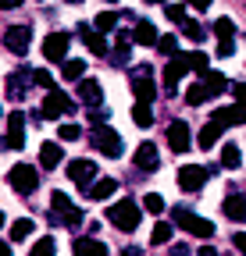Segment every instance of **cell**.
<instances>
[{"instance_id":"obj_2","label":"cell","mask_w":246,"mask_h":256,"mask_svg":"<svg viewBox=\"0 0 246 256\" xmlns=\"http://www.w3.org/2000/svg\"><path fill=\"white\" fill-rule=\"evenodd\" d=\"M50 206H54V214H50L54 224H65V228H72V232L82 224V210L65 196V192H54V196H50Z\"/></svg>"},{"instance_id":"obj_1","label":"cell","mask_w":246,"mask_h":256,"mask_svg":"<svg viewBox=\"0 0 246 256\" xmlns=\"http://www.w3.org/2000/svg\"><path fill=\"white\" fill-rule=\"evenodd\" d=\"M107 220L114 224L118 232H125V235H129V232H136V228H139L143 214H139V206H136L132 200H118V203L107 210Z\"/></svg>"},{"instance_id":"obj_36","label":"cell","mask_w":246,"mask_h":256,"mask_svg":"<svg viewBox=\"0 0 246 256\" xmlns=\"http://www.w3.org/2000/svg\"><path fill=\"white\" fill-rule=\"evenodd\" d=\"M214 32H218V40H235V22L232 18H218L214 22Z\"/></svg>"},{"instance_id":"obj_3","label":"cell","mask_w":246,"mask_h":256,"mask_svg":"<svg viewBox=\"0 0 246 256\" xmlns=\"http://www.w3.org/2000/svg\"><path fill=\"white\" fill-rule=\"evenodd\" d=\"M171 220L182 224V228H186L193 238H210V235H214V224L203 220V217H196L189 206H171Z\"/></svg>"},{"instance_id":"obj_31","label":"cell","mask_w":246,"mask_h":256,"mask_svg":"<svg viewBox=\"0 0 246 256\" xmlns=\"http://www.w3.org/2000/svg\"><path fill=\"white\" fill-rule=\"evenodd\" d=\"M150 242H153V246L171 242V224H168V220H157V224H153V232H150Z\"/></svg>"},{"instance_id":"obj_38","label":"cell","mask_w":246,"mask_h":256,"mask_svg":"<svg viewBox=\"0 0 246 256\" xmlns=\"http://www.w3.org/2000/svg\"><path fill=\"white\" fill-rule=\"evenodd\" d=\"M114 25H118V14H114V11L97 14V32H100V36H104V32H114Z\"/></svg>"},{"instance_id":"obj_57","label":"cell","mask_w":246,"mask_h":256,"mask_svg":"<svg viewBox=\"0 0 246 256\" xmlns=\"http://www.w3.org/2000/svg\"><path fill=\"white\" fill-rule=\"evenodd\" d=\"M0 146H4V142H0Z\"/></svg>"},{"instance_id":"obj_26","label":"cell","mask_w":246,"mask_h":256,"mask_svg":"<svg viewBox=\"0 0 246 256\" xmlns=\"http://www.w3.org/2000/svg\"><path fill=\"white\" fill-rule=\"evenodd\" d=\"M114 54H111V60L114 64H125L129 60V54H132V36H125V32H118V36H114Z\"/></svg>"},{"instance_id":"obj_6","label":"cell","mask_w":246,"mask_h":256,"mask_svg":"<svg viewBox=\"0 0 246 256\" xmlns=\"http://www.w3.org/2000/svg\"><path fill=\"white\" fill-rule=\"evenodd\" d=\"M93 146H97L104 156H111V160H114V156H121V150H125L121 136L114 132V128H104V124H100V128H93Z\"/></svg>"},{"instance_id":"obj_8","label":"cell","mask_w":246,"mask_h":256,"mask_svg":"<svg viewBox=\"0 0 246 256\" xmlns=\"http://www.w3.org/2000/svg\"><path fill=\"white\" fill-rule=\"evenodd\" d=\"M29 43H33V25H11L4 32V46L15 54V57H25L29 54Z\"/></svg>"},{"instance_id":"obj_24","label":"cell","mask_w":246,"mask_h":256,"mask_svg":"<svg viewBox=\"0 0 246 256\" xmlns=\"http://www.w3.org/2000/svg\"><path fill=\"white\" fill-rule=\"evenodd\" d=\"M132 43H143V46H157V28L150 22H136L132 28Z\"/></svg>"},{"instance_id":"obj_25","label":"cell","mask_w":246,"mask_h":256,"mask_svg":"<svg viewBox=\"0 0 246 256\" xmlns=\"http://www.w3.org/2000/svg\"><path fill=\"white\" fill-rule=\"evenodd\" d=\"M225 214H228L232 220H246V196H239V192L225 196Z\"/></svg>"},{"instance_id":"obj_28","label":"cell","mask_w":246,"mask_h":256,"mask_svg":"<svg viewBox=\"0 0 246 256\" xmlns=\"http://www.w3.org/2000/svg\"><path fill=\"white\" fill-rule=\"evenodd\" d=\"M33 232H36V220H33V217H22V220L11 224V242H25Z\"/></svg>"},{"instance_id":"obj_13","label":"cell","mask_w":246,"mask_h":256,"mask_svg":"<svg viewBox=\"0 0 246 256\" xmlns=\"http://www.w3.org/2000/svg\"><path fill=\"white\" fill-rule=\"evenodd\" d=\"M68 178L79 188H89L97 182V164H93V160H72V164H68Z\"/></svg>"},{"instance_id":"obj_14","label":"cell","mask_w":246,"mask_h":256,"mask_svg":"<svg viewBox=\"0 0 246 256\" xmlns=\"http://www.w3.org/2000/svg\"><path fill=\"white\" fill-rule=\"evenodd\" d=\"M136 168H139V171H146V174H153V171L161 168L157 146H153L150 139H146V142H139V150H136Z\"/></svg>"},{"instance_id":"obj_30","label":"cell","mask_w":246,"mask_h":256,"mask_svg":"<svg viewBox=\"0 0 246 256\" xmlns=\"http://www.w3.org/2000/svg\"><path fill=\"white\" fill-rule=\"evenodd\" d=\"M132 121H136L139 128H150V124H153V110H150V104L139 100V104L132 107Z\"/></svg>"},{"instance_id":"obj_27","label":"cell","mask_w":246,"mask_h":256,"mask_svg":"<svg viewBox=\"0 0 246 256\" xmlns=\"http://www.w3.org/2000/svg\"><path fill=\"white\" fill-rule=\"evenodd\" d=\"M221 168H228V171H239L242 168V156H239V146L235 142H225L221 146Z\"/></svg>"},{"instance_id":"obj_16","label":"cell","mask_w":246,"mask_h":256,"mask_svg":"<svg viewBox=\"0 0 246 256\" xmlns=\"http://www.w3.org/2000/svg\"><path fill=\"white\" fill-rule=\"evenodd\" d=\"M210 121H218L221 128L225 124H246V104H232V107H218Z\"/></svg>"},{"instance_id":"obj_32","label":"cell","mask_w":246,"mask_h":256,"mask_svg":"<svg viewBox=\"0 0 246 256\" xmlns=\"http://www.w3.org/2000/svg\"><path fill=\"white\" fill-rule=\"evenodd\" d=\"M182 32H186V36H189L193 43H203V40H207V28H203L200 22H189V18L182 22Z\"/></svg>"},{"instance_id":"obj_35","label":"cell","mask_w":246,"mask_h":256,"mask_svg":"<svg viewBox=\"0 0 246 256\" xmlns=\"http://www.w3.org/2000/svg\"><path fill=\"white\" fill-rule=\"evenodd\" d=\"M54 252H57V246H54V238H50V235H43L33 249H29V256H54Z\"/></svg>"},{"instance_id":"obj_4","label":"cell","mask_w":246,"mask_h":256,"mask_svg":"<svg viewBox=\"0 0 246 256\" xmlns=\"http://www.w3.org/2000/svg\"><path fill=\"white\" fill-rule=\"evenodd\" d=\"M8 182H11V188L18 192V196H33V192L40 188V171L29 168V164H15L8 171Z\"/></svg>"},{"instance_id":"obj_11","label":"cell","mask_w":246,"mask_h":256,"mask_svg":"<svg viewBox=\"0 0 246 256\" xmlns=\"http://www.w3.org/2000/svg\"><path fill=\"white\" fill-rule=\"evenodd\" d=\"M150 72H153L150 64H143V68L132 72V92H136V100H143V104H150L153 96H157V86H153V75Z\"/></svg>"},{"instance_id":"obj_7","label":"cell","mask_w":246,"mask_h":256,"mask_svg":"<svg viewBox=\"0 0 246 256\" xmlns=\"http://www.w3.org/2000/svg\"><path fill=\"white\" fill-rule=\"evenodd\" d=\"M207 178H210V168H203V164H186L178 171V188L182 192H200L203 185H207Z\"/></svg>"},{"instance_id":"obj_5","label":"cell","mask_w":246,"mask_h":256,"mask_svg":"<svg viewBox=\"0 0 246 256\" xmlns=\"http://www.w3.org/2000/svg\"><path fill=\"white\" fill-rule=\"evenodd\" d=\"M79 110V104L72 100L68 92H61V89H50L47 92V100H43V110H40V118H61V114H75Z\"/></svg>"},{"instance_id":"obj_19","label":"cell","mask_w":246,"mask_h":256,"mask_svg":"<svg viewBox=\"0 0 246 256\" xmlns=\"http://www.w3.org/2000/svg\"><path fill=\"white\" fill-rule=\"evenodd\" d=\"M72 256H107V246L100 238H75Z\"/></svg>"},{"instance_id":"obj_52","label":"cell","mask_w":246,"mask_h":256,"mask_svg":"<svg viewBox=\"0 0 246 256\" xmlns=\"http://www.w3.org/2000/svg\"><path fill=\"white\" fill-rule=\"evenodd\" d=\"M0 256H11V246L8 242H0Z\"/></svg>"},{"instance_id":"obj_51","label":"cell","mask_w":246,"mask_h":256,"mask_svg":"<svg viewBox=\"0 0 246 256\" xmlns=\"http://www.w3.org/2000/svg\"><path fill=\"white\" fill-rule=\"evenodd\" d=\"M121 256H139V246H129V249L121 252Z\"/></svg>"},{"instance_id":"obj_56","label":"cell","mask_w":246,"mask_h":256,"mask_svg":"<svg viewBox=\"0 0 246 256\" xmlns=\"http://www.w3.org/2000/svg\"><path fill=\"white\" fill-rule=\"evenodd\" d=\"M107 4H118V0H107Z\"/></svg>"},{"instance_id":"obj_44","label":"cell","mask_w":246,"mask_h":256,"mask_svg":"<svg viewBox=\"0 0 246 256\" xmlns=\"http://www.w3.org/2000/svg\"><path fill=\"white\" fill-rule=\"evenodd\" d=\"M214 54H218V57H232V54H235V43H232V40H221Z\"/></svg>"},{"instance_id":"obj_37","label":"cell","mask_w":246,"mask_h":256,"mask_svg":"<svg viewBox=\"0 0 246 256\" xmlns=\"http://www.w3.org/2000/svg\"><path fill=\"white\" fill-rule=\"evenodd\" d=\"M11 132H8V139H4V146L8 150H22L25 146V128H15V124H8Z\"/></svg>"},{"instance_id":"obj_49","label":"cell","mask_w":246,"mask_h":256,"mask_svg":"<svg viewBox=\"0 0 246 256\" xmlns=\"http://www.w3.org/2000/svg\"><path fill=\"white\" fill-rule=\"evenodd\" d=\"M200 256H218V249H214V246H200Z\"/></svg>"},{"instance_id":"obj_43","label":"cell","mask_w":246,"mask_h":256,"mask_svg":"<svg viewBox=\"0 0 246 256\" xmlns=\"http://www.w3.org/2000/svg\"><path fill=\"white\" fill-rule=\"evenodd\" d=\"M33 82H36V86H43V89H54V75H50V72H43V68H40V72H33Z\"/></svg>"},{"instance_id":"obj_41","label":"cell","mask_w":246,"mask_h":256,"mask_svg":"<svg viewBox=\"0 0 246 256\" xmlns=\"http://www.w3.org/2000/svg\"><path fill=\"white\" fill-rule=\"evenodd\" d=\"M57 136L65 139V142H75V139L82 136V128H79L75 121H68V124H61V128H57Z\"/></svg>"},{"instance_id":"obj_39","label":"cell","mask_w":246,"mask_h":256,"mask_svg":"<svg viewBox=\"0 0 246 256\" xmlns=\"http://www.w3.org/2000/svg\"><path fill=\"white\" fill-rule=\"evenodd\" d=\"M157 50H161L164 57H175V54H178V40H175V36H157Z\"/></svg>"},{"instance_id":"obj_42","label":"cell","mask_w":246,"mask_h":256,"mask_svg":"<svg viewBox=\"0 0 246 256\" xmlns=\"http://www.w3.org/2000/svg\"><path fill=\"white\" fill-rule=\"evenodd\" d=\"M143 206H146V210H150V214H161V210H164V200H161V196H157V192H150V196H146V200H143Z\"/></svg>"},{"instance_id":"obj_53","label":"cell","mask_w":246,"mask_h":256,"mask_svg":"<svg viewBox=\"0 0 246 256\" xmlns=\"http://www.w3.org/2000/svg\"><path fill=\"white\" fill-rule=\"evenodd\" d=\"M146 4H164V0H146Z\"/></svg>"},{"instance_id":"obj_29","label":"cell","mask_w":246,"mask_h":256,"mask_svg":"<svg viewBox=\"0 0 246 256\" xmlns=\"http://www.w3.org/2000/svg\"><path fill=\"white\" fill-rule=\"evenodd\" d=\"M207 100H210V92H207V89H203V86H200V82H196V86H189V89H186V104H189V107H203V104H207Z\"/></svg>"},{"instance_id":"obj_12","label":"cell","mask_w":246,"mask_h":256,"mask_svg":"<svg viewBox=\"0 0 246 256\" xmlns=\"http://www.w3.org/2000/svg\"><path fill=\"white\" fill-rule=\"evenodd\" d=\"M68 46H72L68 32H50V36L43 40V57L47 60H65L68 57Z\"/></svg>"},{"instance_id":"obj_9","label":"cell","mask_w":246,"mask_h":256,"mask_svg":"<svg viewBox=\"0 0 246 256\" xmlns=\"http://www.w3.org/2000/svg\"><path fill=\"white\" fill-rule=\"evenodd\" d=\"M164 139H168V146H171V153H186L189 146H193V136H189V124L186 121H168V128H164Z\"/></svg>"},{"instance_id":"obj_23","label":"cell","mask_w":246,"mask_h":256,"mask_svg":"<svg viewBox=\"0 0 246 256\" xmlns=\"http://www.w3.org/2000/svg\"><path fill=\"white\" fill-rule=\"evenodd\" d=\"M221 132H225V128H221L218 121H207V124L200 128V136H196V142H200V150H210L214 142H218V139H221Z\"/></svg>"},{"instance_id":"obj_33","label":"cell","mask_w":246,"mask_h":256,"mask_svg":"<svg viewBox=\"0 0 246 256\" xmlns=\"http://www.w3.org/2000/svg\"><path fill=\"white\" fill-rule=\"evenodd\" d=\"M86 72V60H65V68H61V75H65L68 82H79Z\"/></svg>"},{"instance_id":"obj_47","label":"cell","mask_w":246,"mask_h":256,"mask_svg":"<svg viewBox=\"0 0 246 256\" xmlns=\"http://www.w3.org/2000/svg\"><path fill=\"white\" fill-rule=\"evenodd\" d=\"M171 256H189V246H186V242H178V246L171 249Z\"/></svg>"},{"instance_id":"obj_22","label":"cell","mask_w":246,"mask_h":256,"mask_svg":"<svg viewBox=\"0 0 246 256\" xmlns=\"http://www.w3.org/2000/svg\"><path fill=\"white\" fill-rule=\"evenodd\" d=\"M61 160H65V150H61L57 142H43V146H40V164H43L47 171H50V168H57Z\"/></svg>"},{"instance_id":"obj_48","label":"cell","mask_w":246,"mask_h":256,"mask_svg":"<svg viewBox=\"0 0 246 256\" xmlns=\"http://www.w3.org/2000/svg\"><path fill=\"white\" fill-rule=\"evenodd\" d=\"M18 4H22V0H0V8H4V11H15Z\"/></svg>"},{"instance_id":"obj_34","label":"cell","mask_w":246,"mask_h":256,"mask_svg":"<svg viewBox=\"0 0 246 256\" xmlns=\"http://www.w3.org/2000/svg\"><path fill=\"white\" fill-rule=\"evenodd\" d=\"M186 60H189V72L203 75V72H207V60H210V57H207L203 50H193V54H186Z\"/></svg>"},{"instance_id":"obj_17","label":"cell","mask_w":246,"mask_h":256,"mask_svg":"<svg viewBox=\"0 0 246 256\" xmlns=\"http://www.w3.org/2000/svg\"><path fill=\"white\" fill-rule=\"evenodd\" d=\"M79 36L86 40V46H89V54H97V57H107V40L100 36L97 28H86V22L79 25Z\"/></svg>"},{"instance_id":"obj_40","label":"cell","mask_w":246,"mask_h":256,"mask_svg":"<svg viewBox=\"0 0 246 256\" xmlns=\"http://www.w3.org/2000/svg\"><path fill=\"white\" fill-rule=\"evenodd\" d=\"M164 18L175 22V25H182V22H186V4H168L164 8Z\"/></svg>"},{"instance_id":"obj_46","label":"cell","mask_w":246,"mask_h":256,"mask_svg":"<svg viewBox=\"0 0 246 256\" xmlns=\"http://www.w3.org/2000/svg\"><path fill=\"white\" fill-rule=\"evenodd\" d=\"M232 242H235V249H239V252H242V256H246V232H239V235H235V238H232Z\"/></svg>"},{"instance_id":"obj_54","label":"cell","mask_w":246,"mask_h":256,"mask_svg":"<svg viewBox=\"0 0 246 256\" xmlns=\"http://www.w3.org/2000/svg\"><path fill=\"white\" fill-rule=\"evenodd\" d=\"M4 220H8V217H4V214H0V228H4Z\"/></svg>"},{"instance_id":"obj_45","label":"cell","mask_w":246,"mask_h":256,"mask_svg":"<svg viewBox=\"0 0 246 256\" xmlns=\"http://www.w3.org/2000/svg\"><path fill=\"white\" fill-rule=\"evenodd\" d=\"M232 96H235L239 104H246V82H235V86H232Z\"/></svg>"},{"instance_id":"obj_21","label":"cell","mask_w":246,"mask_h":256,"mask_svg":"<svg viewBox=\"0 0 246 256\" xmlns=\"http://www.w3.org/2000/svg\"><path fill=\"white\" fill-rule=\"evenodd\" d=\"M200 86H203L210 96H218V92H225V89H228V78H225L221 72H210V68H207V72L200 75Z\"/></svg>"},{"instance_id":"obj_55","label":"cell","mask_w":246,"mask_h":256,"mask_svg":"<svg viewBox=\"0 0 246 256\" xmlns=\"http://www.w3.org/2000/svg\"><path fill=\"white\" fill-rule=\"evenodd\" d=\"M65 4H82V0H65Z\"/></svg>"},{"instance_id":"obj_50","label":"cell","mask_w":246,"mask_h":256,"mask_svg":"<svg viewBox=\"0 0 246 256\" xmlns=\"http://www.w3.org/2000/svg\"><path fill=\"white\" fill-rule=\"evenodd\" d=\"M189 4H193V8H200V11H207V8H210V0H189Z\"/></svg>"},{"instance_id":"obj_10","label":"cell","mask_w":246,"mask_h":256,"mask_svg":"<svg viewBox=\"0 0 246 256\" xmlns=\"http://www.w3.org/2000/svg\"><path fill=\"white\" fill-rule=\"evenodd\" d=\"M182 75H189V60H186V54L168 57V64H164V89H168V96L178 92V78H182Z\"/></svg>"},{"instance_id":"obj_20","label":"cell","mask_w":246,"mask_h":256,"mask_svg":"<svg viewBox=\"0 0 246 256\" xmlns=\"http://www.w3.org/2000/svg\"><path fill=\"white\" fill-rule=\"evenodd\" d=\"M114 188H118V182H114V178H97L93 185L82 188V192H86L89 200H111V196H114Z\"/></svg>"},{"instance_id":"obj_15","label":"cell","mask_w":246,"mask_h":256,"mask_svg":"<svg viewBox=\"0 0 246 256\" xmlns=\"http://www.w3.org/2000/svg\"><path fill=\"white\" fill-rule=\"evenodd\" d=\"M79 100H82L86 107H100V104H104L100 82H97V78H79Z\"/></svg>"},{"instance_id":"obj_18","label":"cell","mask_w":246,"mask_h":256,"mask_svg":"<svg viewBox=\"0 0 246 256\" xmlns=\"http://www.w3.org/2000/svg\"><path fill=\"white\" fill-rule=\"evenodd\" d=\"M29 82H33V68H18V72L8 78V96H11V100H22V92H25Z\"/></svg>"}]
</instances>
